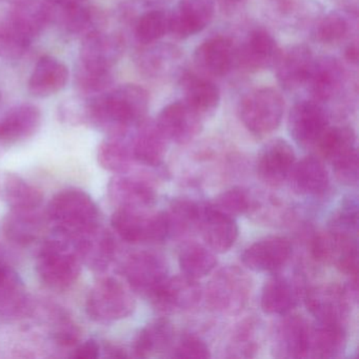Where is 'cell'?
Segmentation results:
<instances>
[{"instance_id": "1", "label": "cell", "mask_w": 359, "mask_h": 359, "mask_svg": "<svg viewBox=\"0 0 359 359\" xmlns=\"http://www.w3.org/2000/svg\"><path fill=\"white\" fill-rule=\"evenodd\" d=\"M148 92L137 85H123L94 97H83V123L108 136L128 135L146 116Z\"/></svg>"}, {"instance_id": "2", "label": "cell", "mask_w": 359, "mask_h": 359, "mask_svg": "<svg viewBox=\"0 0 359 359\" xmlns=\"http://www.w3.org/2000/svg\"><path fill=\"white\" fill-rule=\"evenodd\" d=\"M47 219L55 233L73 241L100 226V211L87 192L70 188L60 191L50 201Z\"/></svg>"}, {"instance_id": "3", "label": "cell", "mask_w": 359, "mask_h": 359, "mask_svg": "<svg viewBox=\"0 0 359 359\" xmlns=\"http://www.w3.org/2000/svg\"><path fill=\"white\" fill-rule=\"evenodd\" d=\"M36 272L50 289H68L79 279L81 262L72 241L55 233L41 245L36 258Z\"/></svg>"}, {"instance_id": "4", "label": "cell", "mask_w": 359, "mask_h": 359, "mask_svg": "<svg viewBox=\"0 0 359 359\" xmlns=\"http://www.w3.org/2000/svg\"><path fill=\"white\" fill-rule=\"evenodd\" d=\"M135 306L130 289L113 277L98 279L86 299V311L90 318L100 323L127 318L134 312Z\"/></svg>"}, {"instance_id": "5", "label": "cell", "mask_w": 359, "mask_h": 359, "mask_svg": "<svg viewBox=\"0 0 359 359\" xmlns=\"http://www.w3.org/2000/svg\"><path fill=\"white\" fill-rule=\"evenodd\" d=\"M251 279L236 266H224L210 280L205 297L210 308L219 314L237 315L247 306Z\"/></svg>"}, {"instance_id": "6", "label": "cell", "mask_w": 359, "mask_h": 359, "mask_svg": "<svg viewBox=\"0 0 359 359\" xmlns=\"http://www.w3.org/2000/svg\"><path fill=\"white\" fill-rule=\"evenodd\" d=\"M111 224L119 237L129 243H163L169 236L165 213L117 208L111 217Z\"/></svg>"}, {"instance_id": "7", "label": "cell", "mask_w": 359, "mask_h": 359, "mask_svg": "<svg viewBox=\"0 0 359 359\" xmlns=\"http://www.w3.org/2000/svg\"><path fill=\"white\" fill-rule=\"evenodd\" d=\"M285 102L272 88H262L248 93L239 107V115L251 133L262 136L270 134L280 125Z\"/></svg>"}, {"instance_id": "8", "label": "cell", "mask_w": 359, "mask_h": 359, "mask_svg": "<svg viewBox=\"0 0 359 359\" xmlns=\"http://www.w3.org/2000/svg\"><path fill=\"white\" fill-rule=\"evenodd\" d=\"M312 255L318 262L332 264L352 279H357L358 252L355 236L333 230L320 233L313 239Z\"/></svg>"}, {"instance_id": "9", "label": "cell", "mask_w": 359, "mask_h": 359, "mask_svg": "<svg viewBox=\"0 0 359 359\" xmlns=\"http://www.w3.org/2000/svg\"><path fill=\"white\" fill-rule=\"evenodd\" d=\"M123 275L130 289L149 297L168 278V264L158 254L137 252L126 259Z\"/></svg>"}, {"instance_id": "10", "label": "cell", "mask_w": 359, "mask_h": 359, "mask_svg": "<svg viewBox=\"0 0 359 359\" xmlns=\"http://www.w3.org/2000/svg\"><path fill=\"white\" fill-rule=\"evenodd\" d=\"M153 306L165 314L184 312L194 308L201 298L196 279L186 275L168 277L150 296Z\"/></svg>"}, {"instance_id": "11", "label": "cell", "mask_w": 359, "mask_h": 359, "mask_svg": "<svg viewBox=\"0 0 359 359\" xmlns=\"http://www.w3.org/2000/svg\"><path fill=\"white\" fill-rule=\"evenodd\" d=\"M350 291L337 283H325L308 290L306 304L318 323H341L348 314Z\"/></svg>"}, {"instance_id": "12", "label": "cell", "mask_w": 359, "mask_h": 359, "mask_svg": "<svg viewBox=\"0 0 359 359\" xmlns=\"http://www.w3.org/2000/svg\"><path fill=\"white\" fill-rule=\"evenodd\" d=\"M203 116L184 100L172 102L163 109L157 117V127L168 142L184 144L201 132Z\"/></svg>"}, {"instance_id": "13", "label": "cell", "mask_w": 359, "mask_h": 359, "mask_svg": "<svg viewBox=\"0 0 359 359\" xmlns=\"http://www.w3.org/2000/svg\"><path fill=\"white\" fill-rule=\"evenodd\" d=\"M295 163V153L289 142L277 138L269 142L258 155V178L271 188L281 186Z\"/></svg>"}, {"instance_id": "14", "label": "cell", "mask_w": 359, "mask_h": 359, "mask_svg": "<svg viewBox=\"0 0 359 359\" xmlns=\"http://www.w3.org/2000/svg\"><path fill=\"white\" fill-rule=\"evenodd\" d=\"M72 243L81 264L93 272H104L114 260L116 243L112 234L100 224L73 239Z\"/></svg>"}, {"instance_id": "15", "label": "cell", "mask_w": 359, "mask_h": 359, "mask_svg": "<svg viewBox=\"0 0 359 359\" xmlns=\"http://www.w3.org/2000/svg\"><path fill=\"white\" fill-rule=\"evenodd\" d=\"M311 325L299 315L285 317L277 325L273 352L278 358H308Z\"/></svg>"}, {"instance_id": "16", "label": "cell", "mask_w": 359, "mask_h": 359, "mask_svg": "<svg viewBox=\"0 0 359 359\" xmlns=\"http://www.w3.org/2000/svg\"><path fill=\"white\" fill-rule=\"evenodd\" d=\"M327 128V115L316 102H299L290 112V134L299 146L315 147Z\"/></svg>"}, {"instance_id": "17", "label": "cell", "mask_w": 359, "mask_h": 359, "mask_svg": "<svg viewBox=\"0 0 359 359\" xmlns=\"http://www.w3.org/2000/svg\"><path fill=\"white\" fill-rule=\"evenodd\" d=\"M292 245L289 239L270 236L252 243L243 252V264L254 272H273L287 264L291 257Z\"/></svg>"}, {"instance_id": "18", "label": "cell", "mask_w": 359, "mask_h": 359, "mask_svg": "<svg viewBox=\"0 0 359 359\" xmlns=\"http://www.w3.org/2000/svg\"><path fill=\"white\" fill-rule=\"evenodd\" d=\"M125 41L115 33L96 31L83 37L79 50V62L94 68L112 69L121 60Z\"/></svg>"}, {"instance_id": "19", "label": "cell", "mask_w": 359, "mask_h": 359, "mask_svg": "<svg viewBox=\"0 0 359 359\" xmlns=\"http://www.w3.org/2000/svg\"><path fill=\"white\" fill-rule=\"evenodd\" d=\"M214 12L213 0H180L169 16V32L176 39H188L211 22Z\"/></svg>"}, {"instance_id": "20", "label": "cell", "mask_w": 359, "mask_h": 359, "mask_svg": "<svg viewBox=\"0 0 359 359\" xmlns=\"http://www.w3.org/2000/svg\"><path fill=\"white\" fill-rule=\"evenodd\" d=\"M203 241L218 253L228 251L238 237V226L232 216L209 205H201L198 226Z\"/></svg>"}, {"instance_id": "21", "label": "cell", "mask_w": 359, "mask_h": 359, "mask_svg": "<svg viewBox=\"0 0 359 359\" xmlns=\"http://www.w3.org/2000/svg\"><path fill=\"white\" fill-rule=\"evenodd\" d=\"M110 201L117 208L146 210L154 205L156 192L147 180L117 174L108 184Z\"/></svg>"}, {"instance_id": "22", "label": "cell", "mask_w": 359, "mask_h": 359, "mask_svg": "<svg viewBox=\"0 0 359 359\" xmlns=\"http://www.w3.org/2000/svg\"><path fill=\"white\" fill-rule=\"evenodd\" d=\"M41 125V112L36 106L22 104L0 116V144H14L32 137Z\"/></svg>"}, {"instance_id": "23", "label": "cell", "mask_w": 359, "mask_h": 359, "mask_svg": "<svg viewBox=\"0 0 359 359\" xmlns=\"http://www.w3.org/2000/svg\"><path fill=\"white\" fill-rule=\"evenodd\" d=\"M49 8L52 22H55L65 32L73 36L83 39L91 33L102 30L104 15L100 10L88 4L70 8H52L50 6Z\"/></svg>"}, {"instance_id": "24", "label": "cell", "mask_w": 359, "mask_h": 359, "mask_svg": "<svg viewBox=\"0 0 359 359\" xmlns=\"http://www.w3.org/2000/svg\"><path fill=\"white\" fill-rule=\"evenodd\" d=\"M46 228L43 214L37 210H11L4 218L6 238L20 247H28L39 241Z\"/></svg>"}, {"instance_id": "25", "label": "cell", "mask_w": 359, "mask_h": 359, "mask_svg": "<svg viewBox=\"0 0 359 359\" xmlns=\"http://www.w3.org/2000/svg\"><path fill=\"white\" fill-rule=\"evenodd\" d=\"M313 54L306 45L293 46L280 52L276 67L277 79L285 90H295L304 85L312 67Z\"/></svg>"}, {"instance_id": "26", "label": "cell", "mask_w": 359, "mask_h": 359, "mask_svg": "<svg viewBox=\"0 0 359 359\" xmlns=\"http://www.w3.org/2000/svg\"><path fill=\"white\" fill-rule=\"evenodd\" d=\"M8 20L31 41L52 22L51 12L46 0H18Z\"/></svg>"}, {"instance_id": "27", "label": "cell", "mask_w": 359, "mask_h": 359, "mask_svg": "<svg viewBox=\"0 0 359 359\" xmlns=\"http://www.w3.org/2000/svg\"><path fill=\"white\" fill-rule=\"evenodd\" d=\"M235 51L232 41L226 37L208 39L197 48L194 62L203 74L224 76L232 68Z\"/></svg>"}, {"instance_id": "28", "label": "cell", "mask_w": 359, "mask_h": 359, "mask_svg": "<svg viewBox=\"0 0 359 359\" xmlns=\"http://www.w3.org/2000/svg\"><path fill=\"white\" fill-rule=\"evenodd\" d=\"M287 178L294 192L302 196L323 194L329 184V174L325 165L314 156L304 157L299 163H294Z\"/></svg>"}, {"instance_id": "29", "label": "cell", "mask_w": 359, "mask_h": 359, "mask_svg": "<svg viewBox=\"0 0 359 359\" xmlns=\"http://www.w3.org/2000/svg\"><path fill=\"white\" fill-rule=\"evenodd\" d=\"M68 81V68L57 58L43 56L29 79V91L36 97H49L62 91Z\"/></svg>"}, {"instance_id": "30", "label": "cell", "mask_w": 359, "mask_h": 359, "mask_svg": "<svg viewBox=\"0 0 359 359\" xmlns=\"http://www.w3.org/2000/svg\"><path fill=\"white\" fill-rule=\"evenodd\" d=\"M137 127V133L132 140L134 159L149 167H158L167 152V138L153 121L144 119Z\"/></svg>"}, {"instance_id": "31", "label": "cell", "mask_w": 359, "mask_h": 359, "mask_svg": "<svg viewBox=\"0 0 359 359\" xmlns=\"http://www.w3.org/2000/svg\"><path fill=\"white\" fill-rule=\"evenodd\" d=\"M0 201L11 210H37L43 201V192L18 174H0Z\"/></svg>"}, {"instance_id": "32", "label": "cell", "mask_w": 359, "mask_h": 359, "mask_svg": "<svg viewBox=\"0 0 359 359\" xmlns=\"http://www.w3.org/2000/svg\"><path fill=\"white\" fill-rule=\"evenodd\" d=\"M346 346V330L341 323H318L311 325L309 358H333L344 353Z\"/></svg>"}, {"instance_id": "33", "label": "cell", "mask_w": 359, "mask_h": 359, "mask_svg": "<svg viewBox=\"0 0 359 359\" xmlns=\"http://www.w3.org/2000/svg\"><path fill=\"white\" fill-rule=\"evenodd\" d=\"M341 66L337 60L331 57H321L313 60L306 83L314 97L325 102L333 97L341 87Z\"/></svg>"}, {"instance_id": "34", "label": "cell", "mask_w": 359, "mask_h": 359, "mask_svg": "<svg viewBox=\"0 0 359 359\" xmlns=\"http://www.w3.org/2000/svg\"><path fill=\"white\" fill-rule=\"evenodd\" d=\"M28 306L26 289L20 275L0 262V316L18 317Z\"/></svg>"}, {"instance_id": "35", "label": "cell", "mask_w": 359, "mask_h": 359, "mask_svg": "<svg viewBox=\"0 0 359 359\" xmlns=\"http://www.w3.org/2000/svg\"><path fill=\"white\" fill-rule=\"evenodd\" d=\"M174 330L168 319L158 318L142 327L132 346L134 356L147 358L167 350L173 341Z\"/></svg>"}, {"instance_id": "36", "label": "cell", "mask_w": 359, "mask_h": 359, "mask_svg": "<svg viewBox=\"0 0 359 359\" xmlns=\"http://www.w3.org/2000/svg\"><path fill=\"white\" fill-rule=\"evenodd\" d=\"M298 302L297 287L291 280L283 276H274L266 281L262 289L260 304L269 315H285Z\"/></svg>"}, {"instance_id": "37", "label": "cell", "mask_w": 359, "mask_h": 359, "mask_svg": "<svg viewBox=\"0 0 359 359\" xmlns=\"http://www.w3.org/2000/svg\"><path fill=\"white\" fill-rule=\"evenodd\" d=\"M280 52L272 35L264 30H255L245 41L241 58L247 68L259 70L275 66Z\"/></svg>"}, {"instance_id": "38", "label": "cell", "mask_w": 359, "mask_h": 359, "mask_svg": "<svg viewBox=\"0 0 359 359\" xmlns=\"http://www.w3.org/2000/svg\"><path fill=\"white\" fill-rule=\"evenodd\" d=\"M182 87L184 102L201 116L217 109L220 102L219 90L212 81L189 73L182 77Z\"/></svg>"}, {"instance_id": "39", "label": "cell", "mask_w": 359, "mask_h": 359, "mask_svg": "<svg viewBox=\"0 0 359 359\" xmlns=\"http://www.w3.org/2000/svg\"><path fill=\"white\" fill-rule=\"evenodd\" d=\"M125 136H108L97 149V161L100 167L115 174H126L133 165L132 142L126 140Z\"/></svg>"}, {"instance_id": "40", "label": "cell", "mask_w": 359, "mask_h": 359, "mask_svg": "<svg viewBox=\"0 0 359 359\" xmlns=\"http://www.w3.org/2000/svg\"><path fill=\"white\" fill-rule=\"evenodd\" d=\"M114 83L112 69L94 68L79 62L74 76L77 92L83 97H94L110 91Z\"/></svg>"}, {"instance_id": "41", "label": "cell", "mask_w": 359, "mask_h": 359, "mask_svg": "<svg viewBox=\"0 0 359 359\" xmlns=\"http://www.w3.org/2000/svg\"><path fill=\"white\" fill-rule=\"evenodd\" d=\"M356 138L352 129L346 127L327 128L315 147L330 163L356 149Z\"/></svg>"}, {"instance_id": "42", "label": "cell", "mask_w": 359, "mask_h": 359, "mask_svg": "<svg viewBox=\"0 0 359 359\" xmlns=\"http://www.w3.org/2000/svg\"><path fill=\"white\" fill-rule=\"evenodd\" d=\"M216 264L217 259L213 252L197 243L187 245L180 255V266L182 273L196 280L210 274Z\"/></svg>"}, {"instance_id": "43", "label": "cell", "mask_w": 359, "mask_h": 359, "mask_svg": "<svg viewBox=\"0 0 359 359\" xmlns=\"http://www.w3.org/2000/svg\"><path fill=\"white\" fill-rule=\"evenodd\" d=\"M201 208V205L188 199L172 201L169 212L165 213L169 224V235L186 234L189 230L197 228Z\"/></svg>"}, {"instance_id": "44", "label": "cell", "mask_w": 359, "mask_h": 359, "mask_svg": "<svg viewBox=\"0 0 359 359\" xmlns=\"http://www.w3.org/2000/svg\"><path fill=\"white\" fill-rule=\"evenodd\" d=\"M169 32V16L159 10L140 16L135 27V36L140 43L150 45Z\"/></svg>"}, {"instance_id": "45", "label": "cell", "mask_w": 359, "mask_h": 359, "mask_svg": "<svg viewBox=\"0 0 359 359\" xmlns=\"http://www.w3.org/2000/svg\"><path fill=\"white\" fill-rule=\"evenodd\" d=\"M32 41L20 33L10 20L0 22V58L20 57L28 51Z\"/></svg>"}, {"instance_id": "46", "label": "cell", "mask_w": 359, "mask_h": 359, "mask_svg": "<svg viewBox=\"0 0 359 359\" xmlns=\"http://www.w3.org/2000/svg\"><path fill=\"white\" fill-rule=\"evenodd\" d=\"M254 201L248 191L241 188H233L224 191L216 197L212 207L226 215H243L253 209Z\"/></svg>"}, {"instance_id": "47", "label": "cell", "mask_w": 359, "mask_h": 359, "mask_svg": "<svg viewBox=\"0 0 359 359\" xmlns=\"http://www.w3.org/2000/svg\"><path fill=\"white\" fill-rule=\"evenodd\" d=\"M253 321H245L241 327L236 330L231 339L229 352L231 357H252L257 351V344L254 340Z\"/></svg>"}, {"instance_id": "48", "label": "cell", "mask_w": 359, "mask_h": 359, "mask_svg": "<svg viewBox=\"0 0 359 359\" xmlns=\"http://www.w3.org/2000/svg\"><path fill=\"white\" fill-rule=\"evenodd\" d=\"M348 29L346 18L333 12L321 20L317 29V37L323 43H337L346 36Z\"/></svg>"}, {"instance_id": "49", "label": "cell", "mask_w": 359, "mask_h": 359, "mask_svg": "<svg viewBox=\"0 0 359 359\" xmlns=\"http://www.w3.org/2000/svg\"><path fill=\"white\" fill-rule=\"evenodd\" d=\"M174 358H210L209 346L196 336L186 335L175 344L172 351Z\"/></svg>"}, {"instance_id": "50", "label": "cell", "mask_w": 359, "mask_h": 359, "mask_svg": "<svg viewBox=\"0 0 359 359\" xmlns=\"http://www.w3.org/2000/svg\"><path fill=\"white\" fill-rule=\"evenodd\" d=\"M334 173L341 184L354 186L358 182V154L357 149L332 163Z\"/></svg>"}, {"instance_id": "51", "label": "cell", "mask_w": 359, "mask_h": 359, "mask_svg": "<svg viewBox=\"0 0 359 359\" xmlns=\"http://www.w3.org/2000/svg\"><path fill=\"white\" fill-rule=\"evenodd\" d=\"M357 203L348 201L342 205L332 219L331 230L355 236L357 232Z\"/></svg>"}, {"instance_id": "52", "label": "cell", "mask_w": 359, "mask_h": 359, "mask_svg": "<svg viewBox=\"0 0 359 359\" xmlns=\"http://www.w3.org/2000/svg\"><path fill=\"white\" fill-rule=\"evenodd\" d=\"M81 339V330L68 318H62L54 331V340L62 346H73Z\"/></svg>"}, {"instance_id": "53", "label": "cell", "mask_w": 359, "mask_h": 359, "mask_svg": "<svg viewBox=\"0 0 359 359\" xmlns=\"http://www.w3.org/2000/svg\"><path fill=\"white\" fill-rule=\"evenodd\" d=\"M100 344L96 340L89 339L79 344L72 356L77 359H96L100 356Z\"/></svg>"}, {"instance_id": "54", "label": "cell", "mask_w": 359, "mask_h": 359, "mask_svg": "<svg viewBox=\"0 0 359 359\" xmlns=\"http://www.w3.org/2000/svg\"><path fill=\"white\" fill-rule=\"evenodd\" d=\"M52 8H70L88 4L89 0H46Z\"/></svg>"}, {"instance_id": "55", "label": "cell", "mask_w": 359, "mask_h": 359, "mask_svg": "<svg viewBox=\"0 0 359 359\" xmlns=\"http://www.w3.org/2000/svg\"><path fill=\"white\" fill-rule=\"evenodd\" d=\"M104 350L109 357H115V358H125V357H128L126 351L121 348V346H115V344H104Z\"/></svg>"}, {"instance_id": "56", "label": "cell", "mask_w": 359, "mask_h": 359, "mask_svg": "<svg viewBox=\"0 0 359 359\" xmlns=\"http://www.w3.org/2000/svg\"><path fill=\"white\" fill-rule=\"evenodd\" d=\"M346 58L352 64H356L357 60H358V48H357V45L348 46V49L346 50Z\"/></svg>"}, {"instance_id": "57", "label": "cell", "mask_w": 359, "mask_h": 359, "mask_svg": "<svg viewBox=\"0 0 359 359\" xmlns=\"http://www.w3.org/2000/svg\"><path fill=\"white\" fill-rule=\"evenodd\" d=\"M222 7L226 8V9H231V8H235L238 6L243 0H217Z\"/></svg>"}, {"instance_id": "58", "label": "cell", "mask_w": 359, "mask_h": 359, "mask_svg": "<svg viewBox=\"0 0 359 359\" xmlns=\"http://www.w3.org/2000/svg\"><path fill=\"white\" fill-rule=\"evenodd\" d=\"M280 9L287 10L292 7L294 0H275Z\"/></svg>"}, {"instance_id": "59", "label": "cell", "mask_w": 359, "mask_h": 359, "mask_svg": "<svg viewBox=\"0 0 359 359\" xmlns=\"http://www.w3.org/2000/svg\"><path fill=\"white\" fill-rule=\"evenodd\" d=\"M0 102H1V93H0Z\"/></svg>"}]
</instances>
